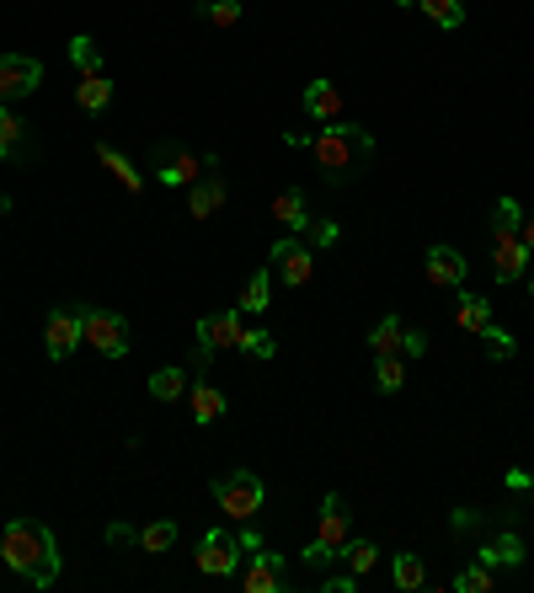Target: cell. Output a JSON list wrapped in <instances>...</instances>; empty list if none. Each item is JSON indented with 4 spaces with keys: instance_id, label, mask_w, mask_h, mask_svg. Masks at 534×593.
Listing matches in <instances>:
<instances>
[{
    "instance_id": "cell-27",
    "label": "cell",
    "mask_w": 534,
    "mask_h": 593,
    "mask_svg": "<svg viewBox=\"0 0 534 593\" xmlns=\"http://www.w3.org/2000/svg\"><path fill=\"white\" fill-rule=\"evenodd\" d=\"M417 6H422V17L438 22V27H460V22H465V6H460V0H417Z\"/></svg>"
},
{
    "instance_id": "cell-18",
    "label": "cell",
    "mask_w": 534,
    "mask_h": 593,
    "mask_svg": "<svg viewBox=\"0 0 534 593\" xmlns=\"http://www.w3.org/2000/svg\"><path fill=\"white\" fill-rule=\"evenodd\" d=\"M97 161H102L107 171H113L118 182H123V193H139V187H145V171H139V166L129 161V155L118 150V145H97Z\"/></svg>"
},
{
    "instance_id": "cell-31",
    "label": "cell",
    "mask_w": 534,
    "mask_h": 593,
    "mask_svg": "<svg viewBox=\"0 0 534 593\" xmlns=\"http://www.w3.org/2000/svg\"><path fill=\"white\" fill-rule=\"evenodd\" d=\"M481 348H486V358H497V364H502V358H513L518 342L502 332V326H481Z\"/></svg>"
},
{
    "instance_id": "cell-43",
    "label": "cell",
    "mask_w": 534,
    "mask_h": 593,
    "mask_svg": "<svg viewBox=\"0 0 534 593\" xmlns=\"http://www.w3.org/2000/svg\"><path fill=\"white\" fill-rule=\"evenodd\" d=\"M198 6H203V0H198Z\"/></svg>"
},
{
    "instance_id": "cell-1",
    "label": "cell",
    "mask_w": 534,
    "mask_h": 593,
    "mask_svg": "<svg viewBox=\"0 0 534 593\" xmlns=\"http://www.w3.org/2000/svg\"><path fill=\"white\" fill-rule=\"evenodd\" d=\"M0 561H6L17 577H27L33 588H54V577H59L54 529L38 524V519H11L6 524V540H0Z\"/></svg>"
},
{
    "instance_id": "cell-11",
    "label": "cell",
    "mask_w": 534,
    "mask_h": 593,
    "mask_svg": "<svg viewBox=\"0 0 534 593\" xmlns=\"http://www.w3.org/2000/svg\"><path fill=\"white\" fill-rule=\"evenodd\" d=\"M241 588L246 593H278L284 588V556L267 551V545H251V561L241 572Z\"/></svg>"
},
{
    "instance_id": "cell-40",
    "label": "cell",
    "mask_w": 534,
    "mask_h": 593,
    "mask_svg": "<svg viewBox=\"0 0 534 593\" xmlns=\"http://www.w3.org/2000/svg\"><path fill=\"white\" fill-rule=\"evenodd\" d=\"M529 487H534L529 471H508V492H529Z\"/></svg>"
},
{
    "instance_id": "cell-16",
    "label": "cell",
    "mask_w": 534,
    "mask_h": 593,
    "mask_svg": "<svg viewBox=\"0 0 534 593\" xmlns=\"http://www.w3.org/2000/svg\"><path fill=\"white\" fill-rule=\"evenodd\" d=\"M273 220L284 225L289 236H294V230H310V204H305L300 187H284V193L273 198Z\"/></svg>"
},
{
    "instance_id": "cell-2",
    "label": "cell",
    "mask_w": 534,
    "mask_h": 593,
    "mask_svg": "<svg viewBox=\"0 0 534 593\" xmlns=\"http://www.w3.org/2000/svg\"><path fill=\"white\" fill-rule=\"evenodd\" d=\"M289 145H305L310 155H316V166L326 171V182H348V177H358V166L374 155V139H369V129H358V123H326V129H316V134H294Z\"/></svg>"
},
{
    "instance_id": "cell-7",
    "label": "cell",
    "mask_w": 534,
    "mask_h": 593,
    "mask_svg": "<svg viewBox=\"0 0 534 593\" xmlns=\"http://www.w3.org/2000/svg\"><path fill=\"white\" fill-rule=\"evenodd\" d=\"M241 337H246V326H241V305L225 310V316H203V321H198V358L209 364L219 348H241Z\"/></svg>"
},
{
    "instance_id": "cell-28",
    "label": "cell",
    "mask_w": 534,
    "mask_h": 593,
    "mask_svg": "<svg viewBox=\"0 0 534 593\" xmlns=\"http://www.w3.org/2000/svg\"><path fill=\"white\" fill-rule=\"evenodd\" d=\"M70 59H75V70H81V75H102V54H97V43H91L86 33L70 38Z\"/></svg>"
},
{
    "instance_id": "cell-33",
    "label": "cell",
    "mask_w": 534,
    "mask_h": 593,
    "mask_svg": "<svg viewBox=\"0 0 534 593\" xmlns=\"http://www.w3.org/2000/svg\"><path fill=\"white\" fill-rule=\"evenodd\" d=\"M17 145H22V123L11 118V107H0V161H11Z\"/></svg>"
},
{
    "instance_id": "cell-5",
    "label": "cell",
    "mask_w": 534,
    "mask_h": 593,
    "mask_svg": "<svg viewBox=\"0 0 534 593\" xmlns=\"http://www.w3.org/2000/svg\"><path fill=\"white\" fill-rule=\"evenodd\" d=\"M81 342H86V310L81 305H59L49 316V326H43V348H49V358L59 364V358H70Z\"/></svg>"
},
{
    "instance_id": "cell-17",
    "label": "cell",
    "mask_w": 534,
    "mask_h": 593,
    "mask_svg": "<svg viewBox=\"0 0 534 593\" xmlns=\"http://www.w3.org/2000/svg\"><path fill=\"white\" fill-rule=\"evenodd\" d=\"M305 113L321 118V123H337L342 118V91L332 81H310L305 86Z\"/></svg>"
},
{
    "instance_id": "cell-19",
    "label": "cell",
    "mask_w": 534,
    "mask_h": 593,
    "mask_svg": "<svg viewBox=\"0 0 534 593\" xmlns=\"http://www.w3.org/2000/svg\"><path fill=\"white\" fill-rule=\"evenodd\" d=\"M187 401H193V423H214V417H225V390L209 385V380L187 385Z\"/></svg>"
},
{
    "instance_id": "cell-23",
    "label": "cell",
    "mask_w": 534,
    "mask_h": 593,
    "mask_svg": "<svg viewBox=\"0 0 534 593\" xmlns=\"http://www.w3.org/2000/svg\"><path fill=\"white\" fill-rule=\"evenodd\" d=\"M454 321H460L465 332H481V326H492V305L476 300V294H460V310H454Z\"/></svg>"
},
{
    "instance_id": "cell-34",
    "label": "cell",
    "mask_w": 534,
    "mask_h": 593,
    "mask_svg": "<svg viewBox=\"0 0 534 593\" xmlns=\"http://www.w3.org/2000/svg\"><path fill=\"white\" fill-rule=\"evenodd\" d=\"M454 588H460V593H486V588H492V567H481V561H476V567H465L460 577H454Z\"/></svg>"
},
{
    "instance_id": "cell-9",
    "label": "cell",
    "mask_w": 534,
    "mask_h": 593,
    "mask_svg": "<svg viewBox=\"0 0 534 593\" xmlns=\"http://www.w3.org/2000/svg\"><path fill=\"white\" fill-rule=\"evenodd\" d=\"M86 342L102 358H123L129 353V321L113 316V310H86Z\"/></svg>"
},
{
    "instance_id": "cell-6",
    "label": "cell",
    "mask_w": 534,
    "mask_h": 593,
    "mask_svg": "<svg viewBox=\"0 0 534 593\" xmlns=\"http://www.w3.org/2000/svg\"><path fill=\"white\" fill-rule=\"evenodd\" d=\"M241 535H225V529H209V535L198 540V572L203 577H230L241 567Z\"/></svg>"
},
{
    "instance_id": "cell-35",
    "label": "cell",
    "mask_w": 534,
    "mask_h": 593,
    "mask_svg": "<svg viewBox=\"0 0 534 593\" xmlns=\"http://www.w3.org/2000/svg\"><path fill=\"white\" fill-rule=\"evenodd\" d=\"M241 348H246L251 358H273V353H278V342L267 337V332H246V337H241Z\"/></svg>"
},
{
    "instance_id": "cell-22",
    "label": "cell",
    "mask_w": 534,
    "mask_h": 593,
    "mask_svg": "<svg viewBox=\"0 0 534 593\" xmlns=\"http://www.w3.org/2000/svg\"><path fill=\"white\" fill-rule=\"evenodd\" d=\"M401 337H406V326H401L396 316H385V321L369 332V348H374V358H385V353H401Z\"/></svg>"
},
{
    "instance_id": "cell-37",
    "label": "cell",
    "mask_w": 534,
    "mask_h": 593,
    "mask_svg": "<svg viewBox=\"0 0 534 593\" xmlns=\"http://www.w3.org/2000/svg\"><path fill=\"white\" fill-rule=\"evenodd\" d=\"M401 353H406V358H422V353H428V337H422V332H406V337H401Z\"/></svg>"
},
{
    "instance_id": "cell-10",
    "label": "cell",
    "mask_w": 534,
    "mask_h": 593,
    "mask_svg": "<svg viewBox=\"0 0 534 593\" xmlns=\"http://www.w3.org/2000/svg\"><path fill=\"white\" fill-rule=\"evenodd\" d=\"M267 257H273V268H278V278H284L289 289H305V284H310V273H316V252H310V241L284 236Z\"/></svg>"
},
{
    "instance_id": "cell-15",
    "label": "cell",
    "mask_w": 534,
    "mask_h": 593,
    "mask_svg": "<svg viewBox=\"0 0 534 593\" xmlns=\"http://www.w3.org/2000/svg\"><path fill=\"white\" fill-rule=\"evenodd\" d=\"M428 278L438 289H460L465 284V257L454 246H428Z\"/></svg>"
},
{
    "instance_id": "cell-32",
    "label": "cell",
    "mask_w": 534,
    "mask_h": 593,
    "mask_svg": "<svg viewBox=\"0 0 534 593\" xmlns=\"http://www.w3.org/2000/svg\"><path fill=\"white\" fill-rule=\"evenodd\" d=\"M203 17L214 27H235L241 22V0H203Z\"/></svg>"
},
{
    "instance_id": "cell-24",
    "label": "cell",
    "mask_w": 534,
    "mask_h": 593,
    "mask_svg": "<svg viewBox=\"0 0 534 593\" xmlns=\"http://www.w3.org/2000/svg\"><path fill=\"white\" fill-rule=\"evenodd\" d=\"M374 380H380L385 396H396V390L406 385V364H401V353H385V358H374Z\"/></svg>"
},
{
    "instance_id": "cell-42",
    "label": "cell",
    "mask_w": 534,
    "mask_h": 593,
    "mask_svg": "<svg viewBox=\"0 0 534 593\" xmlns=\"http://www.w3.org/2000/svg\"><path fill=\"white\" fill-rule=\"evenodd\" d=\"M529 289H534V278H529Z\"/></svg>"
},
{
    "instance_id": "cell-8",
    "label": "cell",
    "mask_w": 534,
    "mask_h": 593,
    "mask_svg": "<svg viewBox=\"0 0 534 593\" xmlns=\"http://www.w3.org/2000/svg\"><path fill=\"white\" fill-rule=\"evenodd\" d=\"M43 81V65L27 54H0V107L17 102V97H33Z\"/></svg>"
},
{
    "instance_id": "cell-12",
    "label": "cell",
    "mask_w": 534,
    "mask_h": 593,
    "mask_svg": "<svg viewBox=\"0 0 534 593\" xmlns=\"http://www.w3.org/2000/svg\"><path fill=\"white\" fill-rule=\"evenodd\" d=\"M353 540V519H348V503H342V497L332 492L321 503V519H316V545H326V551L332 556H342V545Z\"/></svg>"
},
{
    "instance_id": "cell-41",
    "label": "cell",
    "mask_w": 534,
    "mask_h": 593,
    "mask_svg": "<svg viewBox=\"0 0 534 593\" xmlns=\"http://www.w3.org/2000/svg\"><path fill=\"white\" fill-rule=\"evenodd\" d=\"M518 236H524V246L534 252V214H524V230H518Z\"/></svg>"
},
{
    "instance_id": "cell-29",
    "label": "cell",
    "mask_w": 534,
    "mask_h": 593,
    "mask_svg": "<svg viewBox=\"0 0 534 593\" xmlns=\"http://www.w3.org/2000/svg\"><path fill=\"white\" fill-rule=\"evenodd\" d=\"M422 583H428V567H422V556L401 551V556H396V588L412 593V588H422Z\"/></svg>"
},
{
    "instance_id": "cell-38",
    "label": "cell",
    "mask_w": 534,
    "mask_h": 593,
    "mask_svg": "<svg viewBox=\"0 0 534 593\" xmlns=\"http://www.w3.org/2000/svg\"><path fill=\"white\" fill-rule=\"evenodd\" d=\"M358 588V572H348V577H326V593H353Z\"/></svg>"
},
{
    "instance_id": "cell-30",
    "label": "cell",
    "mask_w": 534,
    "mask_h": 593,
    "mask_svg": "<svg viewBox=\"0 0 534 593\" xmlns=\"http://www.w3.org/2000/svg\"><path fill=\"white\" fill-rule=\"evenodd\" d=\"M342 561H348V572L364 577L374 561H380V551H374V540H348V545H342Z\"/></svg>"
},
{
    "instance_id": "cell-13",
    "label": "cell",
    "mask_w": 534,
    "mask_h": 593,
    "mask_svg": "<svg viewBox=\"0 0 534 593\" xmlns=\"http://www.w3.org/2000/svg\"><path fill=\"white\" fill-rule=\"evenodd\" d=\"M219 209H225V177L209 171V177H198L193 193H187V214H193V220H214Z\"/></svg>"
},
{
    "instance_id": "cell-26",
    "label": "cell",
    "mask_w": 534,
    "mask_h": 593,
    "mask_svg": "<svg viewBox=\"0 0 534 593\" xmlns=\"http://www.w3.org/2000/svg\"><path fill=\"white\" fill-rule=\"evenodd\" d=\"M139 545H145V551H155V556H161V551H171V545H177V524H171V519H155V524H145V529H139Z\"/></svg>"
},
{
    "instance_id": "cell-25",
    "label": "cell",
    "mask_w": 534,
    "mask_h": 593,
    "mask_svg": "<svg viewBox=\"0 0 534 593\" xmlns=\"http://www.w3.org/2000/svg\"><path fill=\"white\" fill-rule=\"evenodd\" d=\"M182 390H187V374L182 369H155L150 374V396L155 401H182Z\"/></svg>"
},
{
    "instance_id": "cell-14",
    "label": "cell",
    "mask_w": 534,
    "mask_h": 593,
    "mask_svg": "<svg viewBox=\"0 0 534 593\" xmlns=\"http://www.w3.org/2000/svg\"><path fill=\"white\" fill-rule=\"evenodd\" d=\"M524 540L513 529H497L492 540H481V567H524Z\"/></svg>"
},
{
    "instance_id": "cell-21",
    "label": "cell",
    "mask_w": 534,
    "mask_h": 593,
    "mask_svg": "<svg viewBox=\"0 0 534 593\" xmlns=\"http://www.w3.org/2000/svg\"><path fill=\"white\" fill-rule=\"evenodd\" d=\"M75 102H81L86 113H102V107L113 102V86H107L102 75H81V86H75Z\"/></svg>"
},
{
    "instance_id": "cell-4",
    "label": "cell",
    "mask_w": 534,
    "mask_h": 593,
    "mask_svg": "<svg viewBox=\"0 0 534 593\" xmlns=\"http://www.w3.org/2000/svg\"><path fill=\"white\" fill-rule=\"evenodd\" d=\"M198 171H219V155H193L177 145H155V177L166 187H193Z\"/></svg>"
},
{
    "instance_id": "cell-39",
    "label": "cell",
    "mask_w": 534,
    "mask_h": 593,
    "mask_svg": "<svg viewBox=\"0 0 534 593\" xmlns=\"http://www.w3.org/2000/svg\"><path fill=\"white\" fill-rule=\"evenodd\" d=\"M107 540H113V545H139V535H134V529H123V524L107 529Z\"/></svg>"
},
{
    "instance_id": "cell-3",
    "label": "cell",
    "mask_w": 534,
    "mask_h": 593,
    "mask_svg": "<svg viewBox=\"0 0 534 593\" xmlns=\"http://www.w3.org/2000/svg\"><path fill=\"white\" fill-rule=\"evenodd\" d=\"M214 503H219L225 519L251 524L262 513V503H267V487H262L257 471H225V476H214Z\"/></svg>"
},
{
    "instance_id": "cell-20",
    "label": "cell",
    "mask_w": 534,
    "mask_h": 593,
    "mask_svg": "<svg viewBox=\"0 0 534 593\" xmlns=\"http://www.w3.org/2000/svg\"><path fill=\"white\" fill-rule=\"evenodd\" d=\"M267 305H273V278H267V268H262V273H251L246 289H241V316H257V310H267Z\"/></svg>"
},
{
    "instance_id": "cell-36",
    "label": "cell",
    "mask_w": 534,
    "mask_h": 593,
    "mask_svg": "<svg viewBox=\"0 0 534 593\" xmlns=\"http://www.w3.org/2000/svg\"><path fill=\"white\" fill-rule=\"evenodd\" d=\"M332 561H337V556L326 551V545H316V540L305 545V567H332Z\"/></svg>"
}]
</instances>
